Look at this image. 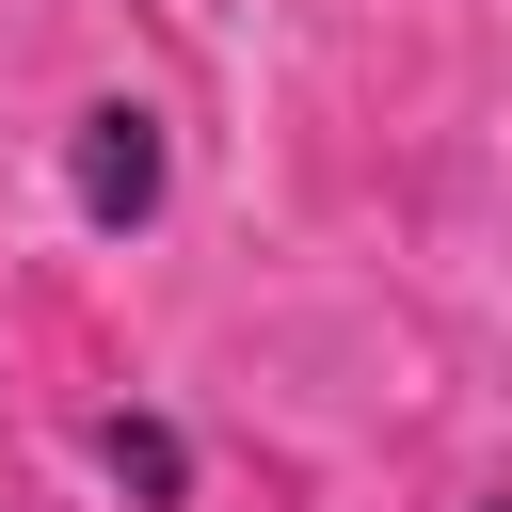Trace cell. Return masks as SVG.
I'll return each mask as SVG.
<instances>
[{"mask_svg":"<svg viewBox=\"0 0 512 512\" xmlns=\"http://www.w3.org/2000/svg\"><path fill=\"white\" fill-rule=\"evenodd\" d=\"M48 176H64V224H80V240L144 256V240L192 208V128H176L144 80H96V96L48 128Z\"/></svg>","mask_w":512,"mask_h":512,"instance_id":"1","label":"cell"},{"mask_svg":"<svg viewBox=\"0 0 512 512\" xmlns=\"http://www.w3.org/2000/svg\"><path fill=\"white\" fill-rule=\"evenodd\" d=\"M80 480H96L112 512H208V496H224L208 416H192V400H160V384H112V400L80 416Z\"/></svg>","mask_w":512,"mask_h":512,"instance_id":"2","label":"cell"},{"mask_svg":"<svg viewBox=\"0 0 512 512\" xmlns=\"http://www.w3.org/2000/svg\"><path fill=\"white\" fill-rule=\"evenodd\" d=\"M464 512H512V480H480V496H464Z\"/></svg>","mask_w":512,"mask_h":512,"instance_id":"3","label":"cell"}]
</instances>
